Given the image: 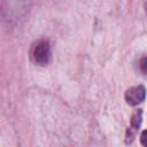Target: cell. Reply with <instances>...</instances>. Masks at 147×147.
Masks as SVG:
<instances>
[{"mask_svg":"<svg viewBox=\"0 0 147 147\" xmlns=\"http://www.w3.org/2000/svg\"><path fill=\"white\" fill-rule=\"evenodd\" d=\"M139 69L142 74L147 75V56H144L139 61Z\"/></svg>","mask_w":147,"mask_h":147,"instance_id":"4","label":"cell"},{"mask_svg":"<svg viewBox=\"0 0 147 147\" xmlns=\"http://www.w3.org/2000/svg\"><path fill=\"white\" fill-rule=\"evenodd\" d=\"M146 98V90L144 86H133L130 87L125 92V100L131 106H137L138 103H141Z\"/></svg>","mask_w":147,"mask_h":147,"instance_id":"2","label":"cell"},{"mask_svg":"<svg viewBox=\"0 0 147 147\" xmlns=\"http://www.w3.org/2000/svg\"><path fill=\"white\" fill-rule=\"evenodd\" d=\"M32 56L36 63L40 64V65H45L48 63L49 57H51V47L48 41L46 40H41L39 41L32 52Z\"/></svg>","mask_w":147,"mask_h":147,"instance_id":"1","label":"cell"},{"mask_svg":"<svg viewBox=\"0 0 147 147\" xmlns=\"http://www.w3.org/2000/svg\"><path fill=\"white\" fill-rule=\"evenodd\" d=\"M140 123H141V110H138L134 113V115L132 116V119H131V127L129 131H133V136H134V132L138 130V127L140 126Z\"/></svg>","mask_w":147,"mask_h":147,"instance_id":"3","label":"cell"},{"mask_svg":"<svg viewBox=\"0 0 147 147\" xmlns=\"http://www.w3.org/2000/svg\"><path fill=\"white\" fill-rule=\"evenodd\" d=\"M140 142H141V145H144V146L147 147V130H145V131L141 132V136H140Z\"/></svg>","mask_w":147,"mask_h":147,"instance_id":"5","label":"cell"}]
</instances>
